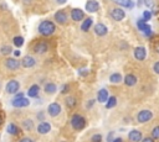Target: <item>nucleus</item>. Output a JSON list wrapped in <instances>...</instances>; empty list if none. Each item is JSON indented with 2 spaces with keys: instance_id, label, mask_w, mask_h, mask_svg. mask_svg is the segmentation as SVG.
Wrapping results in <instances>:
<instances>
[{
  "instance_id": "nucleus-1",
  "label": "nucleus",
  "mask_w": 159,
  "mask_h": 142,
  "mask_svg": "<svg viewBox=\"0 0 159 142\" xmlns=\"http://www.w3.org/2000/svg\"><path fill=\"white\" fill-rule=\"evenodd\" d=\"M39 32L42 35V36H50L55 32V25L53 22L51 21H42L39 26Z\"/></svg>"
},
{
  "instance_id": "nucleus-2",
  "label": "nucleus",
  "mask_w": 159,
  "mask_h": 142,
  "mask_svg": "<svg viewBox=\"0 0 159 142\" xmlns=\"http://www.w3.org/2000/svg\"><path fill=\"white\" fill-rule=\"evenodd\" d=\"M71 125H72V127L75 130H82L86 126V120L80 114H75L72 116V119H71Z\"/></svg>"
},
{
  "instance_id": "nucleus-3",
  "label": "nucleus",
  "mask_w": 159,
  "mask_h": 142,
  "mask_svg": "<svg viewBox=\"0 0 159 142\" xmlns=\"http://www.w3.org/2000/svg\"><path fill=\"white\" fill-rule=\"evenodd\" d=\"M34 52L37 53V54H42L45 52H47L48 49V43L46 41H37L35 44H34Z\"/></svg>"
},
{
  "instance_id": "nucleus-4",
  "label": "nucleus",
  "mask_w": 159,
  "mask_h": 142,
  "mask_svg": "<svg viewBox=\"0 0 159 142\" xmlns=\"http://www.w3.org/2000/svg\"><path fill=\"white\" fill-rule=\"evenodd\" d=\"M152 117H153V114H152V111H149V110H142V111L137 115L138 121L142 122V123L148 122L149 120H152Z\"/></svg>"
},
{
  "instance_id": "nucleus-5",
  "label": "nucleus",
  "mask_w": 159,
  "mask_h": 142,
  "mask_svg": "<svg viewBox=\"0 0 159 142\" xmlns=\"http://www.w3.org/2000/svg\"><path fill=\"white\" fill-rule=\"evenodd\" d=\"M20 88V84L17 80H10L7 84H6V91L9 94H15Z\"/></svg>"
},
{
  "instance_id": "nucleus-6",
  "label": "nucleus",
  "mask_w": 159,
  "mask_h": 142,
  "mask_svg": "<svg viewBox=\"0 0 159 142\" xmlns=\"http://www.w3.org/2000/svg\"><path fill=\"white\" fill-rule=\"evenodd\" d=\"M124 16H125V14L122 9H113L111 11V17L116 21H122L124 19Z\"/></svg>"
},
{
  "instance_id": "nucleus-7",
  "label": "nucleus",
  "mask_w": 159,
  "mask_h": 142,
  "mask_svg": "<svg viewBox=\"0 0 159 142\" xmlns=\"http://www.w3.org/2000/svg\"><path fill=\"white\" fill-rule=\"evenodd\" d=\"M47 111H48L50 116L55 117V116H57V115L61 112V106H60V104H57V102H52V104H50Z\"/></svg>"
},
{
  "instance_id": "nucleus-8",
  "label": "nucleus",
  "mask_w": 159,
  "mask_h": 142,
  "mask_svg": "<svg viewBox=\"0 0 159 142\" xmlns=\"http://www.w3.org/2000/svg\"><path fill=\"white\" fill-rule=\"evenodd\" d=\"M145 56H147V51L144 47L139 46L134 49V57L138 59V61H144L145 59Z\"/></svg>"
},
{
  "instance_id": "nucleus-9",
  "label": "nucleus",
  "mask_w": 159,
  "mask_h": 142,
  "mask_svg": "<svg viewBox=\"0 0 159 142\" xmlns=\"http://www.w3.org/2000/svg\"><path fill=\"white\" fill-rule=\"evenodd\" d=\"M83 17H84V12L81 9H73L71 11V19L73 21H81L83 20Z\"/></svg>"
},
{
  "instance_id": "nucleus-10",
  "label": "nucleus",
  "mask_w": 159,
  "mask_h": 142,
  "mask_svg": "<svg viewBox=\"0 0 159 142\" xmlns=\"http://www.w3.org/2000/svg\"><path fill=\"white\" fill-rule=\"evenodd\" d=\"M55 20H56L58 23H61V25L67 23V15H66V12L62 11V10L57 11V12L55 14Z\"/></svg>"
},
{
  "instance_id": "nucleus-11",
  "label": "nucleus",
  "mask_w": 159,
  "mask_h": 142,
  "mask_svg": "<svg viewBox=\"0 0 159 142\" xmlns=\"http://www.w3.org/2000/svg\"><path fill=\"white\" fill-rule=\"evenodd\" d=\"M5 63H6V67L10 70H16L20 67V62L17 59H15V58H7Z\"/></svg>"
},
{
  "instance_id": "nucleus-12",
  "label": "nucleus",
  "mask_w": 159,
  "mask_h": 142,
  "mask_svg": "<svg viewBox=\"0 0 159 142\" xmlns=\"http://www.w3.org/2000/svg\"><path fill=\"white\" fill-rule=\"evenodd\" d=\"M128 137L132 142H139V141H142V132L138 131V130H132L129 132Z\"/></svg>"
},
{
  "instance_id": "nucleus-13",
  "label": "nucleus",
  "mask_w": 159,
  "mask_h": 142,
  "mask_svg": "<svg viewBox=\"0 0 159 142\" xmlns=\"http://www.w3.org/2000/svg\"><path fill=\"white\" fill-rule=\"evenodd\" d=\"M98 9H99V5H98L97 1H94V0L87 1V4H86V10H87L88 12H96V11H98Z\"/></svg>"
},
{
  "instance_id": "nucleus-14",
  "label": "nucleus",
  "mask_w": 159,
  "mask_h": 142,
  "mask_svg": "<svg viewBox=\"0 0 159 142\" xmlns=\"http://www.w3.org/2000/svg\"><path fill=\"white\" fill-rule=\"evenodd\" d=\"M137 25H138V28H139L140 31H143L145 35L150 36V33H152V31H150V26H149L148 23H145V21H143V20H139Z\"/></svg>"
},
{
  "instance_id": "nucleus-15",
  "label": "nucleus",
  "mask_w": 159,
  "mask_h": 142,
  "mask_svg": "<svg viewBox=\"0 0 159 142\" xmlns=\"http://www.w3.org/2000/svg\"><path fill=\"white\" fill-rule=\"evenodd\" d=\"M29 100L25 99V98H19V99H14L12 100V105L15 107H25V106H29Z\"/></svg>"
},
{
  "instance_id": "nucleus-16",
  "label": "nucleus",
  "mask_w": 159,
  "mask_h": 142,
  "mask_svg": "<svg viewBox=\"0 0 159 142\" xmlns=\"http://www.w3.org/2000/svg\"><path fill=\"white\" fill-rule=\"evenodd\" d=\"M22 65L25 67V68H31V67H34L35 65V58L34 57H31V56H25L24 58H22Z\"/></svg>"
},
{
  "instance_id": "nucleus-17",
  "label": "nucleus",
  "mask_w": 159,
  "mask_h": 142,
  "mask_svg": "<svg viewBox=\"0 0 159 142\" xmlns=\"http://www.w3.org/2000/svg\"><path fill=\"white\" fill-rule=\"evenodd\" d=\"M107 31L108 30H107L106 25H103V23H97L94 26V32H96L97 36H104L107 33Z\"/></svg>"
},
{
  "instance_id": "nucleus-18",
  "label": "nucleus",
  "mask_w": 159,
  "mask_h": 142,
  "mask_svg": "<svg viewBox=\"0 0 159 142\" xmlns=\"http://www.w3.org/2000/svg\"><path fill=\"white\" fill-rule=\"evenodd\" d=\"M137 83V77L134 74H127L124 77V84L127 86H133Z\"/></svg>"
},
{
  "instance_id": "nucleus-19",
  "label": "nucleus",
  "mask_w": 159,
  "mask_h": 142,
  "mask_svg": "<svg viewBox=\"0 0 159 142\" xmlns=\"http://www.w3.org/2000/svg\"><path fill=\"white\" fill-rule=\"evenodd\" d=\"M108 91H107V89H101L99 91H98V94H97V100L99 101V102H106L107 100H108Z\"/></svg>"
},
{
  "instance_id": "nucleus-20",
  "label": "nucleus",
  "mask_w": 159,
  "mask_h": 142,
  "mask_svg": "<svg viewBox=\"0 0 159 142\" xmlns=\"http://www.w3.org/2000/svg\"><path fill=\"white\" fill-rule=\"evenodd\" d=\"M50 130H51V125H50L48 122H41V123L37 126V131H39V133H41V135L47 133Z\"/></svg>"
},
{
  "instance_id": "nucleus-21",
  "label": "nucleus",
  "mask_w": 159,
  "mask_h": 142,
  "mask_svg": "<svg viewBox=\"0 0 159 142\" xmlns=\"http://www.w3.org/2000/svg\"><path fill=\"white\" fill-rule=\"evenodd\" d=\"M114 2H117L118 5H120V6H124V7H129V9H132L133 6H134V2L132 1V0H113Z\"/></svg>"
},
{
  "instance_id": "nucleus-22",
  "label": "nucleus",
  "mask_w": 159,
  "mask_h": 142,
  "mask_svg": "<svg viewBox=\"0 0 159 142\" xmlns=\"http://www.w3.org/2000/svg\"><path fill=\"white\" fill-rule=\"evenodd\" d=\"M39 91H40V86H39V85H32V86L29 89L27 94H29V96L35 98V96H37V95H39Z\"/></svg>"
},
{
  "instance_id": "nucleus-23",
  "label": "nucleus",
  "mask_w": 159,
  "mask_h": 142,
  "mask_svg": "<svg viewBox=\"0 0 159 142\" xmlns=\"http://www.w3.org/2000/svg\"><path fill=\"white\" fill-rule=\"evenodd\" d=\"M56 90H57V86H56L53 83H47V84L45 85V91H46L47 94H53Z\"/></svg>"
},
{
  "instance_id": "nucleus-24",
  "label": "nucleus",
  "mask_w": 159,
  "mask_h": 142,
  "mask_svg": "<svg viewBox=\"0 0 159 142\" xmlns=\"http://www.w3.org/2000/svg\"><path fill=\"white\" fill-rule=\"evenodd\" d=\"M92 23H93V21H92V19H86V20L83 21V23H82V26H81V28H82V31H88V30H89V27L92 26Z\"/></svg>"
},
{
  "instance_id": "nucleus-25",
  "label": "nucleus",
  "mask_w": 159,
  "mask_h": 142,
  "mask_svg": "<svg viewBox=\"0 0 159 142\" xmlns=\"http://www.w3.org/2000/svg\"><path fill=\"white\" fill-rule=\"evenodd\" d=\"M7 132L10 135H17L19 133V127L15 125V123H9L7 126Z\"/></svg>"
},
{
  "instance_id": "nucleus-26",
  "label": "nucleus",
  "mask_w": 159,
  "mask_h": 142,
  "mask_svg": "<svg viewBox=\"0 0 159 142\" xmlns=\"http://www.w3.org/2000/svg\"><path fill=\"white\" fill-rule=\"evenodd\" d=\"M76 104H77V101H76L75 96H67V98H66V105H67L70 109H71V107H75Z\"/></svg>"
},
{
  "instance_id": "nucleus-27",
  "label": "nucleus",
  "mask_w": 159,
  "mask_h": 142,
  "mask_svg": "<svg viewBox=\"0 0 159 142\" xmlns=\"http://www.w3.org/2000/svg\"><path fill=\"white\" fill-rule=\"evenodd\" d=\"M109 80H111V83H119L122 80V75L119 73H114V74L111 75Z\"/></svg>"
},
{
  "instance_id": "nucleus-28",
  "label": "nucleus",
  "mask_w": 159,
  "mask_h": 142,
  "mask_svg": "<svg viewBox=\"0 0 159 142\" xmlns=\"http://www.w3.org/2000/svg\"><path fill=\"white\" fill-rule=\"evenodd\" d=\"M116 104H117V99H116V96H111V98H108V100H107V107H108V109H112L113 106H116Z\"/></svg>"
},
{
  "instance_id": "nucleus-29",
  "label": "nucleus",
  "mask_w": 159,
  "mask_h": 142,
  "mask_svg": "<svg viewBox=\"0 0 159 142\" xmlns=\"http://www.w3.org/2000/svg\"><path fill=\"white\" fill-rule=\"evenodd\" d=\"M14 44H15L16 47H21V46L24 44V38H22L21 36H16V37H14Z\"/></svg>"
},
{
  "instance_id": "nucleus-30",
  "label": "nucleus",
  "mask_w": 159,
  "mask_h": 142,
  "mask_svg": "<svg viewBox=\"0 0 159 142\" xmlns=\"http://www.w3.org/2000/svg\"><path fill=\"white\" fill-rule=\"evenodd\" d=\"M32 126H34V123H32L31 120H25V121L22 122V127H24V130L30 131V130L32 128Z\"/></svg>"
},
{
  "instance_id": "nucleus-31",
  "label": "nucleus",
  "mask_w": 159,
  "mask_h": 142,
  "mask_svg": "<svg viewBox=\"0 0 159 142\" xmlns=\"http://www.w3.org/2000/svg\"><path fill=\"white\" fill-rule=\"evenodd\" d=\"M152 137L153 138H159V126H155L152 130Z\"/></svg>"
},
{
  "instance_id": "nucleus-32",
  "label": "nucleus",
  "mask_w": 159,
  "mask_h": 142,
  "mask_svg": "<svg viewBox=\"0 0 159 142\" xmlns=\"http://www.w3.org/2000/svg\"><path fill=\"white\" fill-rule=\"evenodd\" d=\"M1 53L5 54V56H7L9 53H11V47H10V46H4V47H1Z\"/></svg>"
},
{
  "instance_id": "nucleus-33",
  "label": "nucleus",
  "mask_w": 159,
  "mask_h": 142,
  "mask_svg": "<svg viewBox=\"0 0 159 142\" xmlns=\"http://www.w3.org/2000/svg\"><path fill=\"white\" fill-rule=\"evenodd\" d=\"M150 17H152L150 11H144V12H143V21H149Z\"/></svg>"
},
{
  "instance_id": "nucleus-34",
  "label": "nucleus",
  "mask_w": 159,
  "mask_h": 142,
  "mask_svg": "<svg viewBox=\"0 0 159 142\" xmlns=\"http://www.w3.org/2000/svg\"><path fill=\"white\" fill-rule=\"evenodd\" d=\"M144 4L147 5V7H150V9L154 7V1L153 0H144Z\"/></svg>"
},
{
  "instance_id": "nucleus-35",
  "label": "nucleus",
  "mask_w": 159,
  "mask_h": 142,
  "mask_svg": "<svg viewBox=\"0 0 159 142\" xmlns=\"http://www.w3.org/2000/svg\"><path fill=\"white\" fill-rule=\"evenodd\" d=\"M102 141V136L101 135H94L92 137V142H101Z\"/></svg>"
},
{
  "instance_id": "nucleus-36",
  "label": "nucleus",
  "mask_w": 159,
  "mask_h": 142,
  "mask_svg": "<svg viewBox=\"0 0 159 142\" xmlns=\"http://www.w3.org/2000/svg\"><path fill=\"white\" fill-rule=\"evenodd\" d=\"M153 69H154V72H155L157 74H159V62L154 63V65H153Z\"/></svg>"
},
{
  "instance_id": "nucleus-37",
  "label": "nucleus",
  "mask_w": 159,
  "mask_h": 142,
  "mask_svg": "<svg viewBox=\"0 0 159 142\" xmlns=\"http://www.w3.org/2000/svg\"><path fill=\"white\" fill-rule=\"evenodd\" d=\"M142 142H154V140L152 137H145L144 140H142Z\"/></svg>"
},
{
  "instance_id": "nucleus-38",
  "label": "nucleus",
  "mask_w": 159,
  "mask_h": 142,
  "mask_svg": "<svg viewBox=\"0 0 159 142\" xmlns=\"http://www.w3.org/2000/svg\"><path fill=\"white\" fill-rule=\"evenodd\" d=\"M20 142H34V141L31 138H29V137H25V138H21Z\"/></svg>"
},
{
  "instance_id": "nucleus-39",
  "label": "nucleus",
  "mask_w": 159,
  "mask_h": 142,
  "mask_svg": "<svg viewBox=\"0 0 159 142\" xmlns=\"http://www.w3.org/2000/svg\"><path fill=\"white\" fill-rule=\"evenodd\" d=\"M61 91H62L63 94H65V93H67V91H68V85H67V84H66V85H63V88H62V90H61Z\"/></svg>"
},
{
  "instance_id": "nucleus-40",
  "label": "nucleus",
  "mask_w": 159,
  "mask_h": 142,
  "mask_svg": "<svg viewBox=\"0 0 159 142\" xmlns=\"http://www.w3.org/2000/svg\"><path fill=\"white\" fill-rule=\"evenodd\" d=\"M24 96V94L22 93H17L16 95H15V99H19V98H22Z\"/></svg>"
},
{
  "instance_id": "nucleus-41",
  "label": "nucleus",
  "mask_w": 159,
  "mask_h": 142,
  "mask_svg": "<svg viewBox=\"0 0 159 142\" xmlns=\"http://www.w3.org/2000/svg\"><path fill=\"white\" fill-rule=\"evenodd\" d=\"M154 47H155V51L159 53V42H158V43H155V46H154Z\"/></svg>"
},
{
  "instance_id": "nucleus-42",
  "label": "nucleus",
  "mask_w": 159,
  "mask_h": 142,
  "mask_svg": "<svg viewBox=\"0 0 159 142\" xmlns=\"http://www.w3.org/2000/svg\"><path fill=\"white\" fill-rule=\"evenodd\" d=\"M2 121H4V117H2V114L0 112V126L2 125Z\"/></svg>"
},
{
  "instance_id": "nucleus-43",
  "label": "nucleus",
  "mask_w": 159,
  "mask_h": 142,
  "mask_svg": "<svg viewBox=\"0 0 159 142\" xmlns=\"http://www.w3.org/2000/svg\"><path fill=\"white\" fill-rule=\"evenodd\" d=\"M113 142H123V141H122V138H119V137H118V138H116Z\"/></svg>"
},
{
  "instance_id": "nucleus-44",
  "label": "nucleus",
  "mask_w": 159,
  "mask_h": 142,
  "mask_svg": "<svg viewBox=\"0 0 159 142\" xmlns=\"http://www.w3.org/2000/svg\"><path fill=\"white\" fill-rule=\"evenodd\" d=\"M57 2H58V4H65L66 0H57Z\"/></svg>"
},
{
  "instance_id": "nucleus-45",
  "label": "nucleus",
  "mask_w": 159,
  "mask_h": 142,
  "mask_svg": "<svg viewBox=\"0 0 159 142\" xmlns=\"http://www.w3.org/2000/svg\"><path fill=\"white\" fill-rule=\"evenodd\" d=\"M14 54H15V56H20V51H15Z\"/></svg>"
},
{
  "instance_id": "nucleus-46",
  "label": "nucleus",
  "mask_w": 159,
  "mask_h": 142,
  "mask_svg": "<svg viewBox=\"0 0 159 142\" xmlns=\"http://www.w3.org/2000/svg\"><path fill=\"white\" fill-rule=\"evenodd\" d=\"M108 141H112V133H109V136H108Z\"/></svg>"
}]
</instances>
